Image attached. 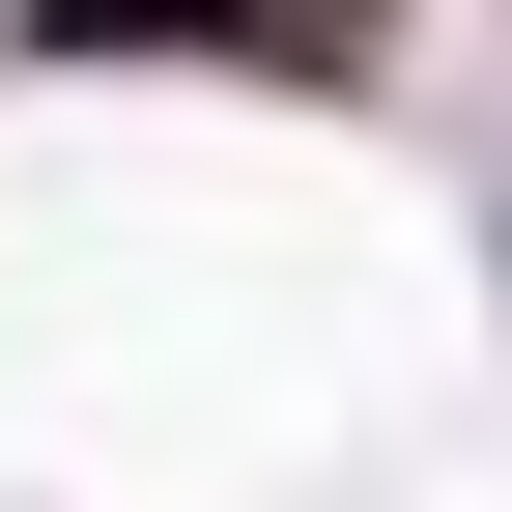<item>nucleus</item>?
Returning <instances> with one entry per match:
<instances>
[{"label":"nucleus","instance_id":"nucleus-1","mask_svg":"<svg viewBox=\"0 0 512 512\" xmlns=\"http://www.w3.org/2000/svg\"><path fill=\"white\" fill-rule=\"evenodd\" d=\"M29 57H256V86H399V0H29Z\"/></svg>","mask_w":512,"mask_h":512}]
</instances>
